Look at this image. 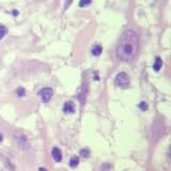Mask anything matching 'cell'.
Instances as JSON below:
<instances>
[{
	"instance_id": "6da1fadb",
	"label": "cell",
	"mask_w": 171,
	"mask_h": 171,
	"mask_svg": "<svg viewBox=\"0 0 171 171\" xmlns=\"http://www.w3.org/2000/svg\"><path fill=\"white\" fill-rule=\"evenodd\" d=\"M139 39L136 31L126 30L123 32L117 46V57L122 61L133 60L138 51Z\"/></svg>"
},
{
	"instance_id": "7a4b0ae2",
	"label": "cell",
	"mask_w": 171,
	"mask_h": 171,
	"mask_svg": "<svg viewBox=\"0 0 171 171\" xmlns=\"http://www.w3.org/2000/svg\"><path fill=\"white\" fill-rule=\"evenodd\" d=\"M14 140H15L16 145L20 150H28L30 148V143H29V140L25 134H23L22 132H16L14 134Z\"/></svg>"
},
{
	"instance_id": "3957f363",
	"label": "cell",
	"mask_w": 171,
	"mask_h": 171,
	"mask_svg": "<svg viewBox=\"0 0 171 171\" xmlns=\"http://www.w3.org/2000/svg\"><path fill=\"white\" fill-rule=\"evenodd\" d=\"M114 84L119 88H127L129 86V77L125 72H120L114 79Z\"/></svg>"
},
{
	"instance_id": "277c9868",
	"label": "cell",
	"mask_w": 171,
	"mask_h": 171,
	"mask_svg": "<svg viewBox=\"0 0 171 171\" xmlns=\"http://www.w3.org/2000/svg\"><path fill=\"white\" fill-rule=\"evenodd\" d=\"M39 96L41 97L43 103H48L53 96V90L50 88H43L42 90L39 92Z\"/></svg>"
},
{
	"instance_id": "5b68a950",
	"label": "cell",
	"mask_w": 171,
	"mask_h": 171,
	"mask_svg": "<svg viewBox=\"0 0 171 171\" xmlns=\"http://www.w3.org/2000/svg\"><path fill=\"white\" fill-rule=\"evenodd\" d=\"M51 155H53V160H56L57 163H60L62 160V154H61V151L58 148H53V151H51Z\"/></svg>"
},
{
	"instance_id": "8992f818",
	"label": "cell",
	"mask_w": 171,
	"mask_h": 171,
	"mask_svg": "<svg viewBox=\"0 0 171 171\" xmlns=\"http://www.w3.org/2000/svg\"><path fill=\"white\" fill-rule=\"evenodd\" d=\"M63 111L65 114H73L74 112V104L73 102H65L63 106Z\"/></svg>"
},
{
	"instance_id": "52a82bcc",
	"label": "cell",
	"mask_w": 171,
	"mask_h": 171,
	"mask_svg": "<svg viewBox=\"0 0 171 171\" xmlns=\"http://www.w3.org/2000/svg\"><path fill=\"white\" fill-rule=\"evenodd\" d=\"M162 65H163V61H162L160 57H156L155 61H154V64H153V70L155 72H158L162 68Z\"/></svg>"
},
{
	"instance_id": "ba28073f",
	"label": "cell",
	"mask_w": 171,
	"mask_h": 171,
	"mask_svg": "<svg viewBox=\"0 0 171 171\" xmlns=\"http://www.w3.org/2000/svg\"><path fill=\"white\" fill-rule=\"evenodd\" d=\"M102 51H103V48H102V46H99V45H95L93 48H92V55L93 56H99L101 53H102Z\"/></svg>"
},
{
	"instance_id": "9c48e42d",
	"label": "cell",
	"mask_w": 171,
	"mask_h": 171,
	"mask_svg": "<svg viewBox=\"0 0 171 171\" xmlns=\"http://www.w3.org/2000/svg\"><path fill=\"white\" fill-rule=\"evenodd\" d=\"M78 164H79V158L77 156H73L71 160H70V166L72 168H75L78 166Z\"/></svg>"
},
{
	"instance_id": "30bf717a",
	"label": "cell",
	"mask_w": 171,
	"mask_h": 171,
	"mask_svg": "<svg viewBox=\"0 0 171 171\" xmlns=\"http://www.w3.org/2000/svg\"><path fill=\"white\" fill-rule=\"evenodd\" d=\"M79 154L82 156L84 158H88V157L90 156V151H89L88 149H82V150H80Z\"/></svg>"
},
{
	"instance_id": "8fae6325",
	"label": "cell",
	"mask_w": 171,
	"mask_h": 171,
	"mask_svg": "<svg viewBox=\"0 0 171 171\" xmlns=\"http://www.w3.org/2000/svg\"><path fill=\"white\" fill-rule=\"evenodd\" d=\"M5 34H7V28L3 25H0V40H2Z\"/></svg>"
},
{
	"instance_id": "7c38bea8",
	"label": "cell",
	"mask_w": 171,
	"mask_h": 171,
	"mask_svg": "<svg viewBox=\"0 0 171 171\" xmlns=\"http://www.w3.org/2000/svg\"><path fill=\"white\" fill-rule=\"evenodd\" d=\"M92 2V0H80L79 1V7L80 8H84V7H87Z\"/></svg>"
},
{
	"instance_id": "4fadbf2b",
	"label": "cell",
	"mask_w": 171,
	"mask_h": 171,
	"mask_svg": "<svg viewBox=\"0 0 171 171\" xmlns=\"http://www.w3.org/2000/svg\"><path fill=\"white\" fill-rule=\"evenodd\" d=\"M16 93H17L18 96L22 97V96H24V95L26 94V91H25V89H24V88H18V89L16 90Z\"/></svg>"
},
{
	"instance_id": "5bb4252c",
	"label": "cell",
	"mask_w": 171,
	"mask_h": 171,
	"mask_svg": "<svg viewBox=\"0 0 171 171\" xmlns=\"http://www.w3.org/2000/svg\"><path fill=\"white\" fill-rule=\"evenodd\" d=\"M139 108H140L141 110L145 111L147 109H148V105L145 104V102H141L140 104H139Z\"/></svg>"
},
{
	"instance_id": "9a60e30c",
	"label": "cell",
	"mask_w": 171,
	"mask_h": 171,
	"mask_svg": "<svg viewBox=\"0 0 171 171\" xmlns=\"http://www.w3.org/2000/svg\"><path fill=\"white\" fill-rule=\"evenodd\" d=\"M73 2V0H65L64 2V9L66 10V9H68V7L71 5V3Z\"/></svg>"
},
{
	"instance_id": "2e32d148",
	"label": "cell",
	"mask_w": 171,
	"mask_h": 171,
	"mask_svg": "<svg viewBox=\"0 0 171 171\" xmlns=\"http://www.w3.org/2000/svg\"><path fill=\"white\" fill-rule=\"evenodd\" d=\"M2 141V135H0V142Z\"/></svg>"
},
{
	"instance_id": "e0dca14e",
	"label": "cell",
	"mask_w": 171,
	"mask_h": 171,
	"mask_svg": "<svg viewBox=\"0 0 171 171\" xmlns=\"http://www.w3.org/2000/svg\"><path fill=\"white\" fill-rule=\"evenodd\" d=\"M40 171H46L45 169H42V168H40Z\"/></svg>"
}]
</instances>
